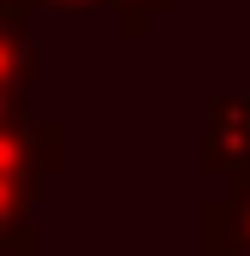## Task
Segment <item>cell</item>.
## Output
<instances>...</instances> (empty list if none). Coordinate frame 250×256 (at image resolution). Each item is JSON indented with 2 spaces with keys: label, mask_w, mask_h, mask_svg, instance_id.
Segmentation results:
<instances>
[{
  "label": "cell",
  "mask_w": 250,
  "mask_h": 256,
  "mask_svg": "<svg viewBox=\"0 0 250 256\" xmlns=\"http://www.w3.org/2000/svg\"><path fill=\"white\" fill-rule=\"evenodd\" d=\"M196 167L208 179H220V185L250 179V96H238V90L208 96V126H202Z\"/></svg>",
  "instance_id": "cell-1"
},
{
  "label": "cell",
  "mask_w": 250,
  "mask_h": 256,
  "mask_svg": "<svg viewBox=\"0 0 250 256\" xmlns=\"http://www.w3.org/2000/svg\"><path fill=\"white\" fill-rule=\"evenodd\" d=\"M202 250L208 256H250V179L226 185L202 208Z\"/></svg>",
  "instance_id": "cell-2"
},
{
  "label": "cell",
  "mask_w": 250,
  "mask_h": 256,
  "mask_svg": "<svg viewBox=\"0 0 250 256\" xmlns=\"http://www.w3.org/2000/svg\"><path fill=\"white\" fill-rule=\"evenodd\" d=\"M42 78V42L30 12H0V90H30Z\"/></svg>",
  "instance_id": "cell-3"
},
{
  "label": "cell",
  "mask_w": 250,
  "mask_h": 256,
  "mask_svg": "<svg viewBox=\"0 0 250 256\" xmlns=\"http://www.w3.org/2000/svg\"><path fill=\"white\" fill-rule=\"evenodd\" d=\"M42 173H0V250H36Z\"/></svg>",
  "instance_id": "cell-4"
},
{
  "label": "cell",
  "mask_w": 250,
  "mask_h": 256,
  "mask_svg": "<svg viewBox=\"0 0 250 256\" xmlns=\"http://www.w3.org/2000/svg\"><path fill=\"white\" fill-rule=\"evenodd\" d=\"M102 6L114 12L120 36H131V42H143V36H149V24H155L161 12H173L179 0H102Z\"/></svg>",
  "instance_id": "cell-5"
},
{
  "label": "cell",
  "mask_w": 250,
  "mask_h": 256,
  "mask_svg": "<svg viewBox=\"0 0 250 256\" xmlns=\"http://www.w3.org/2000/svg\"><path fill=\"white\" fill-rule=\"evenodd\" d=\"M24 114H30V90H0V126H12Z\"/></svg>",
  "instance_id": "cell-6"
},
{
  "label": "cell",
  "mask_w": 250,
  "mask_h": 256,
  "mask_svg": "<svg viewBox=\"0 0 250 256\" xmlns=\"http://www.w3.org/2000/svg\"><path fill=\"white\" fill-rule=\"evenodd\" d=\"M42 6H48V12H66V18H72V12H96L102 0H42Z\"/></svg>",
  "instance_id": "cell-7"
},
{
  "label": "cell",
  "mask_w": 250,
  "mask_h": 256,
  "mask_svg": "<svg viewBox=\"0 0 250 256\" xmlns=\"http://www.w3.org/2000/svg\"><path fill=\"white\" fill-rule=\"evenodd\" d=\"M42 0H0V12H36Z\"/></svg>",
  "instance_id": "cell-8"
}]
</instances>
